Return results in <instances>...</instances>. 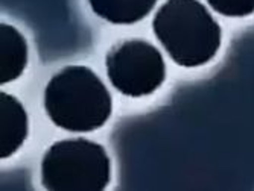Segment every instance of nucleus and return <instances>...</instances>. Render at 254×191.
Returning <instances> with one entry per match:
<instances>
[{"label":"nucleus","mask_w":254,"mask_h":191,"mask_svg":"<svg viewBox=\"0 0 254 191\" xmlns=\"http://www.w3.org/2000/svg\"><path fill=\"white\" fill-rule=\"evenodd\" d=\"M152 31L180 67L209 64L222 43L219 23L198 0H166L154 15Z\"/></svg>","instance_id":"2"},{"label":"nucleus","mask_w":254,"mask_h":191,"mask_svg":"<svg viewBox=\"0 0 254 191\" xmlns=\"http://www.w3.org/2000/svg\"><path fill=\"white\" fill-rule=\"evenodd\" d=\"M44 111L49 120L64 131L91 132L108 122L113 99L91 68L67 65L46 85Z\"/></svg>","instance_id":"1"},{"label":"nucleus","mask_w":254,"mask_h":191,"mask_svg":"<svg viewBox=\"0 0 254 191\" xmlns=\"http://www.w3.org/2000/svg\"><path fill=\"white\" fill-rule=\"evenodd\" d=\"M28 65V43L23 34L6 23L0 25V84L18 79Z\"/></svg>","instance_id":"6"},{"label":"nucleus","mask_w":254,"mask_h":191,"mask_svg":"<svg viewBox=\"0 0 254 191\" xmlns=\"http://www.w3.org/2000/svg\"><path fill=\"white\" fill-rule=\"evenodd\" d=\"M110 181L107 150L87 138L54 143L41 161V184L51 191H102Z\"/></svg>","instance_id":"3"},{"label":"nucleus","mask_w":254,"mask_h":191,"mask_svg":"<svg viewBox=\"0 0 254 191\" xmlns=\"http://www.w3.org/2000/svg\"><path fill=\"white\" fill-rule=\"evenodd\" d=\"M205 2L224 17L241 18L254 12V0H205Z\"/></svg>","instance_id":"8"},{"label":"nucleus","mask_w":254,"mask_h":191,"mask_svg":"<svg viewBox=\"0 0 254 191\" xmlns=\"http://www.w3.org/2000/svg\"><path fill=\"white\" fill-rule=\"evenodd\" d=\"M91 11L113 25H134L154 9L157 0H87Z\"/></svg>","instance_id":"7"},{"label":"nucleus","mask_w":254,"mask_h":191,"mask_svg":"<svg viewBox=\"0 0 254 191\" xmlns=\"http://www.w3.org/2000/svg\"><path fill=\"white\" fill-rule=\"evenodd\" d=\"M111 85L128 97L155 93L166 79V64L160 50L145 40H127L114 46L105 58Z\"/></svg>","instance_id":"4"},{"label":"nucleus","mask_w":254,"mask_h":191,"mask_svg":"<svg viewBox=\"0 0 254 191\" xmlns=\"http://www.w3.org/2000/svg\"><path fill=\"white\" fill-rule=\"evenodd\" d=\"M29 132V118L21 102L8 93L0 94V158L12 156Z\"/></svg>","instance_id":"5"}]
</instances>
